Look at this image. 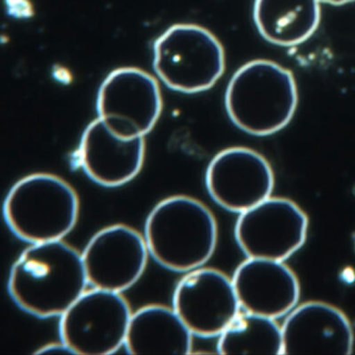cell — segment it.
<instances>
[{
    "label": "cell",
    "instance_id": "obj_10",
    "mask_svg": "<svg viewBox=\"0 0 355 355\" xmlns=\"http://www.w3.org/2000/svg\"><path fill=\"white\" fill-rule=\"evenodd\" d=\"M206 188L211 198L227 211L242 212L270 198L275 176L262 155L244 147L228 148L209 164Z\"/></svg>",
    "mask_w": 355,
    "mask_h": 355
},
{
    "label": "cell",
    "instance_id": "obj_6",
    "mask_svg": "<svg viewBox=\"0 0 355 355\" xmlns=\"http://www.w3.org/2000/svg\"><path fill=\"white\" fill-rule=\"evenodd\" d=\"M132 315L122 293L94 288L60 316V338L71 354H114L125 345Z\"/></svg>",
    "mask_w": 355,
    "mask_h": 355
},
{
    "label": "cell",
    "instance_id": "obj_19",
    "mask_svg": "<svg viewBox=\"0 0 355 355\" xmlns=\"http://www.w3.org/2000/svg\"><path fill=\"white\" fill-rule=\"evenodd\" d=\"M320 2L326 3V4H331L333 6H342L349 4V3L354 2L355 0H319Z\"/></svg>",
    "mask_w": 355,
    "mask_h": 355
},
{
    "label": "cell",
    "instance_id": "obj_9",
    "mask_svg": "<svg viewBox=\"0 0 355 355\" xmlns=\"http://www.w3.org/2000/svg\"><path fill=\"white\" fill-rule=\"evenodd\" d=\"M173 309L193 335L218 337L240 313L233 281L212 268L187 272L174 290Z\"/></svg>",
    "mask_w": 355,
    "mask_h": 355
},
{
    "label": "cell",
    "instance_id": "obj_5",
    "mask_svg": "<svg viewBox=\"0 0 355 355\" xmlns=\"http://www.w3.org/2000/svg\"><path fill=\"white\" fill-rule=\"evenodd\" d=\"M153 52L155 73L168 87L180 93L209 90L226 67L220 40L199 25H173L155 40Z\"/></svg>",
    "mask_w": 355,
    "mask_h": 355
},
{
    "label": "cell",
    "instance_id": "obj_15",
    "mask_svg": "<svg viewBox=\"0 0 355 355\" xmlns=\"http://www.w3.org/2000/svg\"><path fill=\"white\" fill-rule=\"evenodd\" d=\"M193 336L173 309L150 305L132 313L125 347L131 354H189Z\"/></svg>",
    "mask_w": 355,
    "mask_h": 355
},
{
    "label": "cell",
    "instance_id": "obj_4",
    "mask_svg": "<svg viewBox=\"0 0 355 355\" xmlns=\"http://www.w3.org/2000/svg\"><path fill=\"white\" fill-rule=\"evenodd\" d=\"M5 220L19 239L31 243L62 240L77 224L79 200L68 182L49 173L22 178L3 207Z\"/></svg>",
    "mask_w": 355,
    "mask_h": 355
},
{
    "label": "cell",
    "instance_id": "obj_8",
    "mask_svg": "<svg viewBox=\"0 0 355 355\" xmlns=\"http://www.w3.org/2000/svg\"><path fill=\"white\" fill-rule=\"evenodd\" d=\"M307 230L309 218L299 205L270 196L240 214L234 236L248 258L284 261L305 243Z\"/></svg>",
    "mask_w": 355,
    "mask_h": 355
},
{
    "label": "cell",
    "instance_id": "obj_1",
    "mask_svg": "<svg viewBox=\"0 0 355 355\" xmlns=\"http://www.w3.org/2000/svg\"><path fill=\"white\" fill-rule=\"evenodd\" d=\"M83 258L62 242L31 243L12 265L9 294L25 312L40 318L61 316L87 291Z\"/></svg>",
    "mask_w": 355,
    "mask_h": 355
},
{
    "label": "cell",
    "instance_id": "obj_17",
    "mask_svg": "<svg viewBox=\"0 0 355 355\" xmlns=\"http://www.w3.org/2000/svg\"><path fill=\"white\" fill-rule=\"evenodd\" d=\"M220 354H284L283 333L275 319L240 312L218 336Z\"/></svg>",
    "mask_w": 355,
    "mask_h": 355
},
{
    "label": "cell",
    "instance_id": "obj_14",
    "mask_svg": "<svg viewBox=\"0 0 355 355\" xmlns=\"http://www.w3.org/2000/svg\"><path fill=\"white\" fill-rule=\"evenodd\" d=\"M284 262L248 258L241 263L232 278L241 309L278 319L296 307L299 280Z\"/></svg>",
    "mask_w": 355,
    "mask_h": 355
},
{
    "label": "cell",
    "instance_id": "obj_13",
    "mask_svg": "<svg viewBox=\"0 0 355 355\" xmlns=\"http://www.w3.org/2000/svg\"><path fill=\"white\" fill-rule=\"evenodd\" d=\"M78 157L94 182L107 188L123 186L135 179L144 166V137H120L98 117L82 135Z\"/></svg>",
    "mask_w": 355,
    "mask_h": 355
},
{
    "label": "cell",
    "instance_id": "obj_2",
    "mask_svg": "<svg viewBox=\"0 0 355 355\" xmlns=\"http://www.w3.org/2000/svg\"><path fill=\"white\" fill-rule=\"evenodd\" d=\"M144 237L150 255L158 264L172 271L189 272L201 268L214 255L217 222L198 200L171 196L152 209Z\"/></svg>",
    "mask_w": 355,
    "mask_h": 355
},
{
    "label": "cell",
    "instance_id": "obj_18",
    "mask_svg": "<svg viewBox=\"0 0 355 355\" xmlns=\"http://www.w3.org/2000/svg\"><path fill=\"white\" fill-rule=\"evenodd\" d=\"M37 354H43V353H69L71 354V351L69 350V348L66 347L64 344L60 343L55 344L52 343L47 345H44V347H41L39 351L36 352Z\"/></svg>",
    "mask_w": 355,
    "mask_h": 355
},
{
    "label": "cell",
    "instance_id": "obj_16",
    "mask_svg": "<svg viewBox=\"0 0 355 355\" xmlns=\"http://www.w3.org/2000/svg\"><path fill=\"white\" fill-rule=\"evenodd\" d=\"M253 19L259 33L277 46L305 42L321 21L319 0H255Z\"/></svg>",
    "mask_w": 355,
    "mask_h": 355
},
{
    "label": "cell",
    "instance_id": "obj_12",
    "mask_svg": "<svg viewBox=\"0 0 355 355\" xmlns=\"http://www.w3.org/2000/svg\"><path fill=\"white\" fill-rule=\"evenodd\" d=\"M284 354H352L354 331L337 307L310 301L288 313L282 327Z\"/></svg>",
    "mask_w": 355,
    "mask_h": 355
},
{
    "label": "cell",
    "instance_id": "obj_3",
    "mask_svg": "<svg viewBox=\"0 0 355 355\" xmlns=\"http://www.w3.org/2000/svg\"><path fill=\"white\" fill-rule=\"evenodd\" d=\"M299 94L291 71L268 60H254L233 75L225 95L228 116L255 136L274 135L291 121Z\"/></svg>",
    "mask_w": 355,
    "mask_h": 355
},
{
    "label": "cell",
    "instance_id": "obj_11",
    "mask_svg": "<svg viewBox=\"0 0 355 355\" xmlns=\"http://www.w3.org/2000/svg\"><path fill=\"white\" fill-rule=\"evenodd\" d=\"M150 256L145 237L123 224L103 228L82 253L88 284L122 293L139 281Z\"/></svg>",
    "mask_w": 355,
    "mask_h": 355
},
{
    "label": "cell",
    "instance_id": "obj_7",
    "mask_svg": "<svg viewBox=\"0 0 355 355\" xmlns=\"http://www.w3.org/2000/svg\"><path fill=\"white\" fill-rule=\"evenodd\" d=\"M159 85L148 72L125 67L110 72L98 93V117L125 139L144 137L159 119Z\"/></svg>",
    "mask_w": 355,
    "mask_h": 355
}]
</instances>
